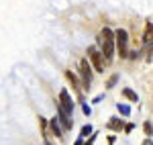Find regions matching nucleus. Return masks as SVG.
Instances as JSON below:
<instances>
[{"instance_id": "obj_1", "label": "nucleus", "mask_w": 153, "mask_h": 145, "mask_svg": "<svg viewBox=\"0 0 153 145\" xmlns=\"http://www.w3.org/2000/svg\"><path fill=\"white\" fill-rule=\"evenodd\" d=\"M114 47H117V37H114V31L110 27H104L102 33L98 35V49L102 51L104 59L110 63L114 59Z\"/></svg>"}, {"instance_id": "obj_2", "label": "nucleus", "mask_w": 153, "mask_h": 145, "mask_svg": "<svg viewBox=\"0 0 153 145\" xmlns=\"http://www.w3.org/2000/svg\"><path fill=\"white\" fill-rule=\"evenodd\" d=\"M88 59H90V63H92V68H94V72L102 74L106 70V63L108 61L104 59V55H102V51L96 47V45H90L88 47Z\"/></svg>"}, {"instance_id": "obj_3", "label": "nucleus", "mask_w": 153, "mask_h": 145, "mask_svg": "<svg viewBox=\"0 0 153 145\" xmlns=\"http://www.w3.org/2000/svg\"><path fill=\"white\" fill-rule=\"evenodd\" d=\"M114 37H117V53L120 59H127L129 57V33L125 29H117L114 31Z\"/></svg>"}, {"instance_id": "obj_4", "label": "nucleus", "mask_w": 153, "mask_h": 145, "mask_svg": "<svg viewBox=\"0 0 153 145\" xmlns=\"http://www.w3.org/2000/svg\"><path fill=\"white\" fill-rule=\"evenodd\" d=\"M80 78H82L84 90H90V84H92V78H94V72H92V65H90V59H80Z\"/></svg>"}, {"instance_id": "obj_5", "label": "nucleus", "mask_w": 153, "mask_h": 145, "mask_svg": "<svg viewBox=\"0 0 153 145\" xmlns=\"http://www.w3.org/2000/svg\"><path fill=\"white\" fill-rule=\"evenodd\" d=\"M57 106V119L59 123H61V127H63V131H71V127H74V121H71V115H68L65 110H63V106L61 104H55Z\"/></svg>"}, {"instance_id": "obj_6", "label": "nucleus", "mask_w": 153, "mask_h": 145, "mask_svg": "<svg viewBox=\"0 0 153 145\" xmlns=\"http://www.w3.org/2000/svg\"><path fill=\"white\" fill-rule=\"evenodd\" d=\"M59 104L63 106V110H65L68 115H71V112H74L76 102H74V98L70 96V92H68V90H61V92H59Z\"/></svg>"}, {"instance_id": "obj_7", "label": "nucleus", "mask_w": 153, "mask_h": 145, "mask_svg": "<svg viewBox=\"0 0 153 145\" xmlns=\"http://www.w3.org/2000/svg\"><path fill=\"white\" fill-rule=\"evenodd\" d=\"M49 129H51L53 137H57V139H63V127H61V123H59L57 117L49 121Z\"/></svg>"}, {"instance_id": "obj_8", "label": "nucleus", "mask_w": 153, "mask_h": 145, "mask_svg": "<svg viewBox=\"0 0 153 145\" xmlns=\"http://www.w3.org/2000/svg\"><path fill=\"white\" fill-rule=\"evenodd\" d=\"M106 127H108V129H110V131H123V129H125V121H123V119H118V117H110V119H108V123H106Z\"/></svg>"}, {"instance_id": "obj_9", "label": "nucleus", "mask_w": 153, "mask_h": 145, "mask_svg": "<svg viewBox=\"0 0 153 145\" xmlns=\"http://www.w3.org/2000/svg\"><path fill=\"white\" fill-rule=\"evenodd\" d=\"M65 78H68V82L71 84V88H74L76 92H80V90H82V84H80L78 76H76L74 72H70V70H65Z\"/></svg>"}, {"instance_id": "obj_10", "label": "nucleus", "mask_w": 153, "mask_h": 145, "mask_svg": "<svg viewBox=\"0 0 153 145\" xmlns=\"http://www.w3.org/2000/svg\"><path fill=\"white\" fill-rule=\"evenodd\" d=\"M149 41H153V25L147 23V27H145V33H143V43L147 45Z\"/></svg>"}, {"instance_id": "obj_11", "label": "nucleus", "mask_w": 153, "mask_h": 145, "mask_svg": "<svg viewBox=\"0 0 153 145\" xmlns=\"http://www.w3.org/2000/svg\"><path fill=\"white\" fill-rule=\"evenodd\" d=\"M123 96L127 98V100H131V102H137V100H139L137 92H135V90H131V88H123Z\"/></svg>"}, {"instance_id": "obj_12", "label": "nucleus", "mask_w": 153, "mask_h": 145, "mask_svg": "<svg viewBox=\"0 0 153 145\" xmlns=\"http://www.w3.org/2000/svg\"><path fill=\"white\" fill-rule=\"evenodd\" d=\"M92 133H94V131H92V125H84L82 129H80V137H82V139H88Z\"/></svg>"}, {"instance_id": "obj_13", "label": "nucleus", "mask_w": 153, "mask_h": 145, "mask_svg": "<svg viewBox=\"0 0 153 145\" xmlns=\"http://www.w3.org/2000/svg\"><path fill=\"white\" fill-rule=\"evenodd\" d=\"M117 109H118V112H120L123 117H129L131 115V106H127V104H117Z\"/></svg>"}, {"instance_id": "obj_14", "label": "nucleus", "mask_w": 153, "mask_h": 145, "mask_svg": "<svg viewBox=\"0 0 153 145\" xmlns=\"http://www.w3.org/2000/svg\"><path fill=\"white\" fill-rule=\"evenodd\" d=\"M143 131H145V135H147V137H151V133H153V125L149 121H145L143 123Z\"/></svg>"}, {"instance_id": "obj_15", "label": "nucleus", "mask_w": 153, "mask_h": 145, "mask_svg": "<svg viewBox=\"0 0 153 145\" xmlns=\"http://www.w3.org/2000/svg\"><path fill=\"white\" fill-rule=\"evenodd\" d=\"M117 82H118V74H114V76H110V78L106 80V88H112Z\"/></svg>"}, {"instance_id": "obj_16", "label": "nucleus", "mask_w": 153, "mask_h": 145, "mask_svg": "<svg viewBox=\"0 0 153 145\" xmlns=\"http://www.w3.org/2000/svg\"><path fill=\"white\" fill-rule=\"evenodd\" d=\"M80 104H82V112L86 115V117H90V115H92V109H90L86 102H80Z\"/></svg>"}, {"instance_id": "obj_17", "label": "nucleus", "mask_w": 153, "mask_h": 145, "mask_svg": "<svg viewBox=\"0 0 153 145\" xmlns=\"http://www.w3.org/2000/svg\"><path fill=\"white\" fill-rule=\"evenodd\" d=\"M133 129H135V123H127V125H125V133H131Z\"/></svg>"}, {"instance_id": "obj_18", "label": "nucleus", "mask_w": 153, "mask_h": 145, "mask_svg": "<svg viewBox=\"0 0 153 145\" xmlns=\"http://www.w3.org/2000/svg\"><path fill=\"white\" fill-rule=\"evenodd\" d=\"M117 141V135H108V145H114Z\"/></svg>"}, {"instance_id": "obj_19", "label": "nucleus", "mask_w": 153, "mask_h": 145, "mask_svg": "<svg viewBox=\"0 0 153 145\" xmlns=\"http://www.w3.org/2000/svg\"><path fill=\"white\" fill-rule=\"evenodd\" d=\"M141 145H153V141H151V137H147V139H145V141H143Z\"/></svg>"}, {"instance_id": "obj_20", "label": "nucleus", "mask_w": 153, "mask_h": 145, "mask_svg": "<svg viewBox=\"0 0 153 145\" xmlns=\"http://www.w3.org/2000/svg\"><path fill=\"white\" fill-rule=\"evenodd\" d=\"M74 145H84V139H82V137H78V139H76V143H74Z\"/></svg>"}, {"instance_id": "obj_21", "label": "nucleus", "mask_w": 153, "mask_h": 145, "mask_svg": "<svg viewBox=\"0 0 153 145\" xmlns=\"http://www.w3.org/2000/svg\"><path fill=\"white\" fill-rule=\"evenodd\" d=\"M43 143H45V145H51V141H49V139H43Z\"/></svg>"}]
</instances>
